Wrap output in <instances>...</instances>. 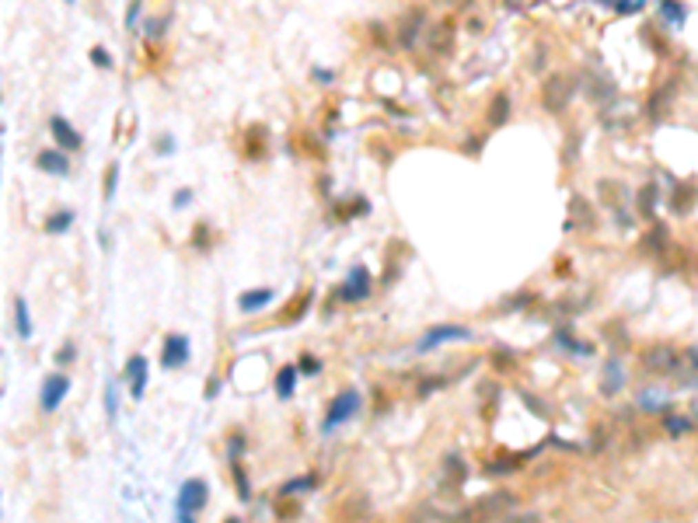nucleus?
Wrapping results in <instances>:
<instances>
[{
  "label": "nucleus",
  "instance_id": "412c9836",
  "mask_svg": "<svg viewBox=\"0 0 698 523\" xmlns=\"http://www.w3.org/2000/svg\"><path fill=\"white\" fill-rule=\"evenodd\" d=\"M538 450H527V453H520V457H500V460H489L486 464V475H510V471H517V467H524V460H531Z\"/></svg>",
  "mask_w": 698,
  "mask_h": 523
},
{
  "label": "nucleus",
  "instance_id": "2eb2a0df",
  "mask_svg": "<svg viewBox=\"0 0 698 523\" xmlns=\"http://www.w3.org/2000/svg\"><path fill=\"white\" fill-rule=\"evenodd\" d=\"M126 381H130V394L143 398V391H147V359L143 356H130L126 359Z\"/></svg>",
  "mask_w": 698,
  "mask_h": 523
},
{
  "label": "nucleus",
  "instance_id": "423d86ee",
  "mask_svg": "<svg viewBox=\"0 0 698 523\" xmlns=\"http://www.w3.org/2000/svg\"><path fill=\"white\" fill-rule=\"evenodd\" d=\"M461 339H471V328H464V325H433L415 342V352H429V349H437L444 342H461Z\"/></svg>",
  "mask_w": 698,
  "mask_h": 523
},
{
  "label": "nucleus",
  "instance_id": "49530a36",
  "mask_svg": "<svg viewBox=\"0 0 698 523\" xmlns=\"http://www.w3.org/2000/svg\"><path fill=\"white\" fill-rule=\"evenodd\" d=\"M136 14H140V0H133V4H130V14H126V21L133 25V21H136Z\"/></svg>",
  "mask_w": 698,
  "mask_h": 523
},
{
  "label": "nucleus",
  "instance_id": "7ed1b4c3",
  "mask_svg": "<svg viewBox=\"0 0 698 523\" xmlns=\"http://www.w3.org/2000/svg\"><path fill=\"white\" fill-rule=\"evenodd\" d=\"M206 502H209V489H206V482H203V478H189V482H182V489H178L175 516H178L182 523H192V520L203 513Z\"/></svg>",
  "mask_w": 698,
  "mask_h": 523
},
{
  "label": "nucleus",
  "instance_id": "f3484780",
  "mask_svg": "<svg viewBox=\"0 0 698 523\" xmlns=\"http://www.w3.org/2000/svg\"><path fill=\"white\" fill-rule=\"evenodd\" d=\"M586 94L594 98L597 105H611V101H615V81H611V77H604V74H590Z\"/></svg>",
  "mask_w": 698,
  "mask_h": 523
},
{
  "label": "nucleus",
  "instance_id": "20e7f679",
  "mask_svg": "<svg viewBox=\"0 0 698 523\" xmlns=\"http://www.w3.org/2000/svg\"><path fill=\"white\" fill-rule=\"evenodd\" d=\"M356 408H360V391H356V387L339 391V394L329 401V408H325V418H321V433H332V429H339L342 423H349V418L356 415Z\"/></svg>",
  "mask_w": 698,
  "mask_h": 523
},
{
  "label": "nucleus",
  "instance_id": "58836bf2",
  "mask_svg": "<svg viewBox=\"0 0 698 523\" xmlns=\"http://www.w3.org/2000/svg\"><path fill=\"white\" fill-rule=\"evenodd\" d=\"M297 366H300V374H318V370H321V363H318L314 356H300Z\"/></svg>",
  "mask_w": 698,
  "mask_h": 523
},
{
  "label": "nucleus",
  "instance_id": "6ab92c4d",
  "mask_svg": "<svg viewBox=\"0 0 698 523\" xmlns=\"http://www.w3.org/2000/svg\"><path fill=\"white\" fill-rule=\"evenodd\" d=\"M297 381H300V366L287 363L283 370L276 374V398H280V401H290V398H294V387H297Z\"/></svg>",
  "mask_w": 698,
  "mask_h": 523
},
{
  "label": "nucleus",
  "instance_id": "5701e85b",
  "mask_svg": "<svg viewBox=\"0 0 698 523\" xmlns=\"http://www.w3.org/2000/svg\"><path fill=\"white\" fill-rule=\"evenodd\" d=\"M646 366H650V370H674V366H677V352L667 349V345H657V349L646 352Z\"/></svg>",
  "mask_w": 698,
  "mask_h": 523
},
{
  "label": "nucleus",
  "instance_id": "c756f323",
  "mask_svg": "<svg viewBox=\"0 0 698 523\" xmlns=\"http://www.w3.org/2000/svg\"><path fill=\"white\" fill-rule=\"evenodd\" d=\"M245 153H248V161H258V157H262V126H252L248 143H245Z\"/></svg>",
  "mask_w": 698,
  "mask_h": 523
},
{
  "label": "nucleus",
  "instance_id": "c03bdc74",
  "mask_svg": "<svg viewBox=\"0 0 698 523\" xmlns=\"http://www.w3.org/2000/svg\"><path fill=\"white\" fill-rule=\"evenodd\" d=\"M314 81H318V84H332V70H321V67H318V70H314Z\"/></svg>",
  "mask_w": 698,
  "mask_h": 523
},
{
  "label": "nucleus",
  "instance_id": "9d476101",
  "mask_svg": "<svg viewBox=\"0 0 698 523\" xmlns=\"http://www.w3.org/2000/svg\"><path fill=\"white\" fill-rule=\"evenodd\" d=\"M370 290H373V283H370L367 266H353L349 276H346V283H342V290H339V297L349 300V303H360V300L370 297Z\"/></svg>",
  "mask_w": 698,
  "mask_h": 523
},
{
  "label": "nucleus",
  "instance_id": "393cba45",
  "mask_svg": "<svg viewBox=\"0 0 698 523\" xmlns=\"http://www.w3.org/2000/svg\"><path fill=\"white\" fill-rule=\"evenodd\" d=\"M14 328L21 339H32V314H28L25 297H14Z\"/></svg>",
  "mask_w": 698,
  "mask_h": 523
},
{
  "label": "nucleus",
  "instance_id": "6e6552de",
  "mask_svg": "<svg viewBox=\"0 0 698 523\" xmlns=\"http://www.w3.org/2000/svg\"><path fill=\"white\" fill-rule=\"evenodd\" d=\"M185 363H189V335L172 332L165 339V345H161V366H165V370H178Z\"/></svg>",
  "mask_w": 698,
  "mask_h": 523
},
{
  "label": "nucleus",
  "instance_id": "4c0bfd02",
  "mask_svg": "<svg viewBox=\"0 0 698 523\" xmlns=\"http://www.w3.org/2000/svg\"><path fill=\"white\" fill-rule=\"evenodd\" d=\"M646 241H650V248L664 251V248H667V231H664V227H657V231H653V234H650Z\"/></svg>",
  "mask_w": 698,
  "mask_h": 523
},
{
  "label": "nucleus",
  "instance_id": "e433bc0d",
  "mask_svg": "<svg viewBox=\"0 0 698 523\" xmlns=\"http://www.w3.org/2000/svg\"><path fill=\"white\" fill-rule=\"evenodd\" d=\"M74 359H77V349H74V342L60 345V352H57V363H60V366H67V363H74Z\"/></svg>",
  "mask_w": 698,
  "mask_h": 523
},
{
  "label": "nucleus",
  "instance_id": "aec40b11",
  "mask_svg": "<svg viewBox=\"0 0 698 523\" xmlns=\"http://www.w3.org/2000/svg\"><path fill=\"white\" fill-rule=\"evenodd\" d=\"M674 94H677V84H674V81H670V84H664L660 91H653V98H650V116H653V119L667 116V109L674 105V101H670Z\"/></svg>",
  "mask_w": 698,
  "mask_h": 523
},
{
  "label": "nucleus",
  "instance_id": "a19ab883",
  "mask_svg": "<svg viewBox=\"0 0 698 523\" xmlns=\"http://www.w3.org/2000/svg\"><path fill=\"white\" fill-rule=\"evenodd\" d=\"M576 150H579V140H569V143H566V157H562L566 164H573V161H576Z\"/></svg>",
  "mask_w": 698,
  "mask_h": 523
},
{
  "label": "nucleus",
  "instance_id": "37998d69",
  "mask_svg": "<svg viewBox=\"0 0 698 523\" xmlns=\"http://www.w3.org/2000/svg\"><path fill=\"white\" fill-rule=\"evenodd\" d=\"M241 450H245V436H241V433H234V436H231V457H238Z\"/></svg>",
  "mask_w": 698,
  "mask_h": 523
},
{
  "label": "nucleus",
  "instance_id": "f257e3e1",
  "mask_svg": "<svg viewBox=\"0 0 698 523\" xmlns=\"http://www.w3.org/2000/svg\"><path fill=\"white\" fill-rule=\"evenodd\" d=\"M513 509H517V495L510 489H500V492H489V495L475 499L471 506H464L458 513V520H503Z\"/></svg>",
  "mask_w": 698,
  "mask_h": 523
},
{
  "label": "nucleus",
  "instance_id": "ddd939ff",
  "mask_svg": "<svg viewBox=\"0 0 698 523\" xmlns=\"http://www.w3.org/2000/svg\"><path fill=\"white\" fill-rule=\"evenodd\" d=\"M422 28H426V11H422V8H412V11L402 18V25H398V45H402V49H415Z\"/></svg>",
  "mask_w": 698,
  "mask_h": 523
},
{
  "label": "nucleus",
  "instance_id": "9b49d317",
  "mask_svg": "<svg viewBox=\"0 0 698 523\" xmlns=\"http://www.w3.org/2000/svg\"><path fill=\"white\" fill-rule=\"evenodd\" d=\"M594 224H597V217H594V206H590V199L579 195V192H573V195H569V220H566V231H590Z\"/></svg>",
  "mask_w": 698,
  "mask_h": 523
},
{
  "label": "nucleus",
  "instance_id": "473e14b6",
  "mask_svg": "<svg viewBox=\"0 0 698 523\" xmlns=\"http://www.w3.org/2000/svg\"><path fill=\"white\" fill-rule=\"evenodd\" d=\"M116 185H119V164H109V171H105V199L116 195Z\"/></svg>",
  "mask_w": 698,
  "mask_h": 523
},
{
  "label": "nucleus",
  "instance_id": "f704fd0d",
  "mask_svg": "<svg viewBox=\"0 0 698 523\" xmlns=\"http://www.w3.org/2000/svg\"><path fill=\"white\" fill-rule=\"evenodd\" d=\"M307 307H311V293H304V297L297 300V307H294V303L287 307V318H294V321H297V318H304V310H307Z\"/></svg>",
  "mask_w": 698,
  "mask_h": 523
},
{
  "label": "nucleus",
  "instance_id": "dca6fc26",
  "mask_svg": "<svg viewBox=\"0 0 698 523\" xmlns=\"http://www.w3.org/2000/svg\"><path fill=\"white\" fill-rule=\"evenodd\" d=\"M622 384H625V374H622V359L618 356H611L608 363H604V377H601V394H618L622 391Z\"/></svg>",
  "mask_w": 698,
  "mask_h": 523
},
{
  "label": "nucleus",
  "instance_id": "1a4fd4ad",
  "mask_svg": "<svg viewBox=\"0 0 698 523\" xmlns=\"http://www.w3.org/2000/svg\"><path fill=\"white\" fill-rule=\"evenodd\" d=\"M454 35H458V21H454V18H440V21H433V25H429V35H426L429 52H437V56H447L451 45H454Z\"/></svg>",
  "mask_w": 698,
  "mask_h": 523
},
{
  "label": "nucleus",
  "instance_id": "2f4dec72",
  "mask_svg": "<svg viewBox=\"0 0 698 523\" xmlns=\"http://www.w3.org/2000/svg\"><path fill=\"white\" fill-rule=\"evenodd\" d=\"M664 426H667L670 436H684V433H688V418H681V415H667V418H664Z\"/></svg>",
  "mask_w": 698,
  "mask_h": 523
},
{
  "label": "nucleus",
  "instance_id": "a18cd8bd",
  "mask_svg": "<svg viewBox=\"0 0 698 523\" xmlns=\"http://www.w3.org/2000/svg\"><path fill=\"white\" fill-rule=\"evenodd\" d=\"M542 60H545V45H538V49H534V60H531V67L538 70V67H542Z\"/></svg>",
  "mask_w": 698,
  "mask_h": 523
},
{
  "label": "nucleus",
  "instance_id": "79ce46f5",
  "mask_svg": "<svg viewBox=\"0 0 698 523\" xmlns=\"http://www.w3.org/2000/svg\"><path fill=\"white\" fill-rule=\"evenodd\" d=\"M172 150H175V140H172V136H161V140H157V153H172Z\"/></svg>",
  "mask_w": 698,
  "mask_h": 523
},
{
  "label": "nucleus",
  "instance_id": "de8ad7c7",
  "mask_svg": "<svg viewBox=\"0 0 698 523\" xmlns=\"http://www.w3.org/2000/svg\"><path fill=\"white\" fill-rule=\"evenodd\" d=\"M597 4H618V0H597Z\"/></svg>",
  "mask_w": 698,
  "mask_h": 523
},
{
  "label": "nucleus",
  "instance_id": "cd10ccee",
  "mask_svg": "<svg viewBox=\"0 0 698 523\" xmlns=\"http://www.w3.org/2000/svg\"><path fill=\"white\" fill-rule=\"evenodd\" d=\"M311 489H318V475H300V478L287 482L280 489V495H297V492H311Z\"/></svg>",
  "mask_w": 698,
  "mask_h": 523
},
{
  "label": "nucleus",
  "instance_id": "0eeeda50",
  "mask_svg": "<svg viewBox=\"0 0 698 523\" xmlns=\"http://www.w3.org/2000/svg\"><path fill=\"white\" fill-rule=\"evenodd\" d=\"M67 394H70V377H67V374H49V377L42 381V391H39L42 412H57Z\"/></svg>",
  "mask_w": 698,
  "mask_h": 523
},
{
  "label": "nucleus",
  "instance_id": "7c9ffc66",
  "mask_svg": "<svg viewBox=\"0 0 698 523\" xmlns=\"http://www.w3.org/2000/svg\"><path fill=\"white\" fill-rule=\"evenodd\" d=\"M105 415H109L112 423L119 415V391H116V384H109V391H105Z\"/></svg>",
  "mask_w": 698,
  "mask_h": 523
},
{
  "label": "nucleus",
  "instance_id": "c85d7f7f",
  "mask_svg": "<svg viewBox=\"0 0 698 523\" xmlns=\"http://www.w3.org/2000/svg\"><path fill=\"white\" fill-rule=\"evenodd\" d=\"M684 14H688L684 4H677V0H660V18L664 21H684Z\"/></svg>",
  "mask_w": 698,
  "mask_h": 523
},
{
  "label": "nucleus",
  "instance_id": "a211bd4d",
  "mask_svg": "<svg viewBox=\"0 0 698 523\" xmlns=\"http://www.w3.org/2000/svg\"><path fill=\"white\" fill-rule=\"evenodd\" d=\"M269 300H273V290H269V286H255V290H245V293L238 297V307H241L245 314H255V310H262Z\"/></svg>",
  "mask_w": 698,
  "mask_h": 523
},
{
  "label": "nucleus",
  "instance_id": "b1692460",
  "mask_svg": "<svg viewBox=\"0 0 698 523\" xmlns=\"http://www.w3.org/2000/svg\"><path fill=\"white\" fill-rule=\"evenodd\" d=\"M657 195H660V192H657V185H653V182L639 189V195H635V209H639V217H646V220H650V217L657 213Z\"/></svg>",
  "mask_w": 698,
  "mask_h": 523
},
{
  "label": "nucleus",
  "instance_id": "ea45409f",
  "mask_svg": "<svg viewBox=\"0 0 698 523\" xmlns=\"http://www.w3.org/2000/svg\"><path fill=\"white\" fill-rule=\"evenodd\" d=\"M189 202H192V192H189V189H182V192L172 195V206H175V209H182V206H189Z\"/></svg>",
  "mask_w": 698,
  "mask_h": 523
},
{
  "label": "nucleus",
  "instance_id": "39448f33",
  "mask_svg": "<svg viewBox=\"0 0 698 523\" xmlns=\"http://www.w3.org/2000/svg\"><path fill=\"white\" fill-rule=\"evenodd\" d=\"M468 478V467H464V457L461 453H447L444 464H440V475H437V489L440 495H458L461 485Z\"/></svg>",
  "mask_w": 698,
  "mask_h": 523
},
{
  "label": "nucleus",
  "instance_id": "4be33fe9",
  "mask_svg": "<svg viewBox=\"0 0 698 523\" xmlns=\"http://www.w3.org/2000/svg\"><path fill=\"white\" fill-rule=\"evenodd\" d=\"M510 109H513V101H510V94L506 91H500L493 101H489V126H506V119H510Z\"/></svg>",
  "mask_w": 698,
  "mask_h": 523
},
{
  "label": "nucleus",
  "instance_id": "f8f14e48",
  "mask_svg": "<svg viewBox=\"0 0 698 523\" xmlns=\"http://www.w3.org/2000/svg\"><path fill=\"white\" fill-rule=\"evenodd\" d=\"M35 168L39 171H45V175H57V178H63V175H70V157H67V150L60 147H49V150H39L35 153Z\"/></svg>",
  "mask_w": 698,
  "mask_h": 523
},
{
  "label": "nucleus",
  "instance_id": "c9c22d12",
  "mask_svg": "<svg viewBox=\"0 0 698 523\" xmlns=\"http://www.w3.org/2000/svg\"><path fill=\"white\" fill-rule=\"evenodd\" d=\"M91 63H98V67L109 70V67H112V56H109V52H105L101 45H94V49H91Z\"/></svg>",
  "mask_w": 698,
  "mask_h": 523
},
{
  "label": "nucleus",
  "instance_id": "f03ea898",
  "mask_svg": "<svg viewBox=\"0 0 698 523\" xmlns=\"http://www.w3.org/2000/svg\"><path fill=\"white\" fill-rule=\"evenodd\" d=\"M573 94H576V81L569 74H562V70L548 74L545 84H542V109L552 112V116H559V112H566V105L573 101Z\"/></svg>",
  "mask_w": 698,
  "mask_h": 523
},
{
  "label": "nucleus",
  "instance_id": "4468645a",
  "mask_svg": "<svg viewBox=\"0 0 698 523\" xmlns=\"http://www.w3.org/2000/svg\"><path fill=\"white\" fill-rule=\"evenodd\" d=\"M49 133L57 136V143H60L63 150H81V133H77L63 116H52V119H49Z\"/></svg>",
  "mask_w": 698,
  "mask_h": 523
},
{
  "label": "nucleus",
  "instance_id": "72a5a7b5",
  "mask_svg": "<svg viewBox=\"0 0 698 523\" xmlns=\"http://www.w3.org/2000/svg\"><path fill=\"white\" fill-rule=\"evenodd\" d=\"M234 485H238V495H241V499H252L248 475H245V467H241V464H234Z\"/></svg>",
  "mask_w": 698,
  "mask_h": 523
},
{
  "label": "nucleus",
  "instance_id": "bb28decb",
  "mask_svg": "<svg viewBox=\"0 0 698 523\" xmlns=\"http://www.w3.org/2000/svg\"><path fill=\"white\" fill-rule=\"evenodd\" d=\"M74 227V209H57L49 220H45V234H63Z\"/></svg>",
  "mask_w": 698,
  "mask_h": 523
},
{
  "label": "nucleus",
  "instance_id": "a878e982",
  "mask_svg": "<svg viewBox=\"0 0 698 523\" xmlns=\"http://www.w3.org/2000/svg\"><path fill=\"white\" fill-rule=\"evenodd\" d=\"M555 342H559L562 349H569V352H579V356H594V345H590V342H579L576 335H569V328H559Z\"/></svg>",
  "mask_w": 698,
  "mask_h": 523
}]
</instances>
